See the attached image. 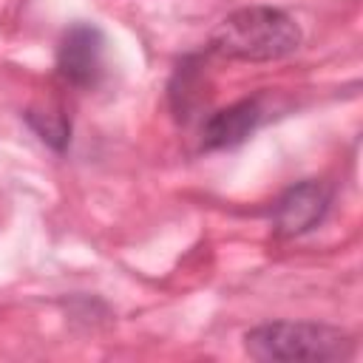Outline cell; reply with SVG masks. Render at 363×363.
I'll use <instances>...</instances> for the list:
<instances>
[{
  "label": "cell",
  "instance_id": "3957f363",
  "mask_svg": "<svg viewBox=\"0 0 363 363\" xmlns=\"http://www.w3.org/2000/svg\"><path fill=\"white\" fill-rule=\"evenodd\" d=\"M102 31L91 23H74L62 31L57 45V71L68 85L91 88L102 77Z\"/></svg>",
  "mask_w": 363,
  "mask_h": 363
},
{
  "label": "cell",
  "instance_id": "277c9868",
  "mask_svg": "<svg viewBox=\"0 0 363 363\" xmlns=\"http://www.w3.org/2000/svg\"><path fill=\"white\" fill-rule=\"evenodd\" d=\"M329 210V190L320 182H301L289 187L272 207V224L278 235H301L320 224Z\"/></svg>",
  "mask_w": 363,
  "mask_h": 363
},
{
  "label": "cell",
  "instance_id": "8992f818",
  "mask_svg": "<svg viewBox=\"0 0 363 363\" xmlns=\"http://www.w3.org/2000/svg\"><path fill=\"white\" fill-rule=\"evenodd\" d=\"M28 122H31V128L40 133V139L48 142L51 147L62 150V147L68 145L71 125L65 122V116H60V113H28Z\"/></svg>",
  "mask_w": 363,
  "mask_h": 363
},
{
  "label": "cell",
  "instance_id": "5b68a950",
  "mask_svg": "<svg viewBox=\"0 0 363 363\" xmlns=\"http://www.w3.org/2000/svg\"><path fill=\"white\" fill-rule=\"evenodd\" d=\"M261 102L258 99H241L233 102L221 111H216L204 128H201V145L207 150H218V147H233L241 145L261 122Z\"/></svg>",
  "mask_w": 363,
  "mask_h": 363
},
{
  "label": "cell",
  "instance_id": "7a4b0ae2",
  "mask_svg": "<svg viewBox=\"0 0 363 363\" xmlns=\"http://www.w3.org/2000/svg\"><path fill=\"white\" fill-rule=\"evenodd\" d=\"M244 349L255 360H346L352 337L335 326L275 320L244 335Z\"/></svg>",
  "mask_w": 363,
  "mask_h": 363
},
{
  "label": "cell",
  "instance_id": "6da1fadb",
  "mask_svg": "<svg viewBox=\"0 0 363 363\" xmlns=\"http://www.w3.org/2000/svg\"><path fill=\"white\" fill-rule=\"evenodd\" d=\"M301 45L298 23L272 6H250L227 14L210 34V51L227 60L269 62Z\"/></svg>",
  "mask_w": 363,
  "mask_h": 363
}]
</instances>
